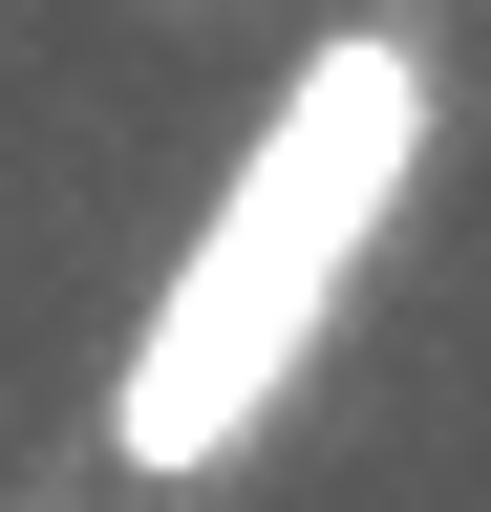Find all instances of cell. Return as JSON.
Instances as JSON below:
<instances>
[{"instance_id":"6da1fadb","label":"cell","mask_w":491,"mask_h":512,"mask_svg":"<svg viewBox=\"0 0 491 512\" xmlns=\"http://www.w3.org/2000/svg\"><path fill=\"white\" fill-rule=\"evenodd\" d=\"M427 128H449L427 22H321V43L257 86L235 171L193 192V235H171V278H150V320H129V363H107V470L193 491V470H235V448L321 384L363 256H385L406 192H427Z\"/></svg>"}]
</instances>
